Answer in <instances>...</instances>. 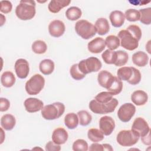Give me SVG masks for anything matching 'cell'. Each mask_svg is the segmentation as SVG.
I'll return each instance as SVG.
<instances>
[{"instance_id": "obj_11", "label": "cell", "mask_w": 151, "mask_h": 151, "mask_svg": "<svg viewBox=\"0 0 151 151\" xmlns=\"http://www.w3.org/2000/svg\"><path fill=\"white\" fill-rule=\"evenodd\" d=\"M99 127L104 135L109 136L111 134L114 129V120L110 116H105L101 117L99 120Z\"/></svg>"}, {"instance_id": "obj_6", "label": "cell", "mask_w": 151, "mask_h": 151, "mask_svg": "<svg viewBox=\"0 0 151 151\" xmlns=\"http://www.w3.org/2000/svg\"><path fill=\"white\" fill-rule=\"evenodd\" d=\"M101 67V61L94 57H90L86 60H83L78 64V67L80 71L86 75L92 72L99 71Z\"/></svg>"}, {"instance_id": "obj_40", "label": "cell", "mask_w": 151, "mask_h": 151, "mask_svg": "<svg viewBox=\"0 0 151 151\" xmlns=\"http://www.w3.org/2000/svg\"><path fill=\"white\" fill-rule=\"evenodd\" d=\"M88 147V143L83 139H77L73 144V150L74 151H87Z\"/></svg>"}, {"instance_id": "obj_15", "label": "cell", "mask_w": 151, "mask_h": 151, "mask_svg": "<svg viewBox=\"0 0 151 151\" xmlns=\"http://www.w3.org/2000/svg\"><path fill=\"white\" fill-rule=\"evenodd\" d=\"M106 47L105 41L101 37H96L88 43L87 48L91 53H100L102 52Z\"/></svg>"}, {"instance_id": "obj_37", "label": "cell", "mask_w": 151, "mask_h": 151, "mask_svg": "<svg viewBox=\"0 0 151 151\" xmlns=\"http://www.w3.org/2000/svg\"><path fill=\"white\" fill-rule=\"evenodd\" d=\"M124 16L127 20L130 22L139 21L140 17L139 11L135 9H129L126 10L124 14Z\"/></svg>"}, {"instance_id": "obj_18", "label": "cell", "mask_w": 151, "mask_h": 151, "mask_svg": "<svg viewBox=\"0 0 151 151\" xmlns=\"http://www.w3.org/2000/svg\"><path fill=\"white\" fill-rule=\"evenodd\" d=\"M109 18L111 25L116 28L122 27L125 21L124 14L122 11L117 10L112 11L109 15Z\"/></svg>"}, {"instance_id": "obj_24", "label": "cell", "mask_w": 151, "mask_h": 151, "mask_svg": "<svg viewBox=\"0 0 151 151\" xmlns=\"http://www.w3.org/2000/svg\"><path fill=\"white\" fill-rule=\"evenodd\" d=\"M54 63L50 59H44L39 64L40 71L44 75L51 74L54 70Z\"/></svg>"}, {"instance_id": "obj_27", "label": "cell", "mask_w": 151, "mask_h": 151, "mask_svg": "<svg viewBox=\"0 0 151 151\" xmlns=\"http://www.w3.org/2000/svg\"><path fill=\"white\" fill-rule=\"evenodd\" d=\"M133 67H123L117 71V77L120 80L129 81L133 74Z\"/></svg>"}, {"instance_id": "obj_5", "label": "cell", "mask_w": 151, "mask_h": 151, "mask_svg": "<svg viewBox=\"0 0 151 151\" xmlns=\"http://www.w3.org/2000/svg\"><path fill=\"white\" fill-rule=\"evenodd\" d=\"M45 85V79L39 74L32 76L28 80L25 86L27 93L29 95H36L40 93Z\"/></svg>"}, {"instance_id": "obj_45", "label": "cell", "mask_w": 151, "mask_h": 151, "mask_svg": "<svg viewBox=\"0 0 151 151\" xmlns=\"http://www.w3.org/2000/svg\"><path fill=\"white\" fill-rule=\"evenodd\" d=\"M10 106L9 101L3 97L0 98V110L1 111H5L8 110Z\"/></svg>"}, {"instance_id": "obj_26", "label": "cell", "mask_w": 151, "mask_h": 151, "mask_svg": "<svg viewBox=\"0 0 151 151\" xmlns=\"http://www.w3.org/2000/svg\"><path fill=\"white\" fill-rule=\"evenodd\" d=\"M1 82L4 87H11L15 83V77L12 72L5 71L1 75Z\"/></svg>"}, {"instance_id": "obj_3", "label": "cell", "mask_w": 151, "mask_h": 151, "mask_svg": "<svg viewBox=\"0 0 151 151\" xmlns=\"http://www.w3.org/2000/svg\"><path fill=\"white\" fill-rule=\"evenodd\" d=\"M118 103V100L115 98H113L109 102L105 104L100 103L94 99L90 102L89 108L94 113L103 114L113 112Z\"/></svg>"}, {"instance_id": "obj_12", "label": "cell", "mask_w": 151, "mask_h": 151, "mask_svg": "<svg viewBox=\"0 0 151 151\" xmlns=\"http://www.w3.org/2000/svg\"><path fill=\"white\" fill-rule=\"evenodd\" d=\"M15 71L18 78L24 79L27 77L29 71V67L28 62L24 58L18 59L15 63Z\"/></svg>"}, {"instance_id": "obj_1", "label": "cell", "mask_w": 151, "mask_h": 151, "mask_svg": "<svg viewBox=\"0 0 151 151\" xmlns=\"http://www.w3.org/2000/svg\"><path fill=\"white\" fill-rule=\"evenodd\" d=\"M35 2L32 0L21 1L15 9V14L21 20H29L35 15Z\"/></svg>"}, {"instance_id": "obj_32", "label": "cell", "mask_w": 151, "mask_h": 151, "mask_svg": "<svg viewBox=\"0 0 151 151\" xmlns=\"http://www.w3.org/2000/svg\"><path fill=\"white\" fill-rule=\"evenodd\" d=\"M79 124L83 126L88 125L92 120L91 115L86 110H80L77 113Z\"/></svg>"}, {"instance_id": "obj_25", "label": "cell", "mask_w": 151, "mask_h": 151, "mask_svg": "<svg viewBox=\"0 0 151 151\" xmlns=\"http://www.w3.org/2000/svg\"><path fill=\"white\" fill-rule=\"evenodd\" d=\"M64 123L68 129H74L79 123L78 116L74 113H68L64 117Z\"/></svg>"}, {"instance_id": "obj_36", "label": "cell", "mask_w": 151, "mask_h": 151, "mask_svg": "<svg viewBox=\"0 0 151 151\" xmlns=\"http://www.w3.org/2000/svg\"><path fill=\"white\" fill-rule=\"evenodd\" d=\"M129 59L127 53L124 51L119 50L116 51V60L114 64L116 66H123L125 65Z\"/></svg>"}, {"instance_id": "obj_23", "label": "cell", "mask_w": 151, "mask_h": 151, "mask_svg": "<svg viewBox=\"0 0 151 151\" xmlns=\"http://www.w3.org/2000/svg\"><path fill=\"white\" fill-rule=\"evenodd\" d=\"M15 118L12 114H6L1 119V125L6 130H11L15 126Z\"/></svg>"}, {"instance_id": "obj_43", "label": "cell", "mask_w": 151, "mask_h": 151, "mask_svg": "<svg viewBox=\"0 0 151 151\" xmlns=\"http://www.w3.org/2000/svg\"><path fill=\"white\" fill-rule=\"evenodd\" d=\"M12 8V5L9 1H1V11L4 14L10 12Z\"/></svg>"}, {"instance_id": "obj_20", "label": "cell", "mask_w": 151, "mask_h": 151, "mask_svg": "<svg viewBox=\"0 0 151 151\" xmlns=\"http://www.w3.org/2000/svg\"><path fill=\"white\" fill-rule=\"evenodd\" d=\"M132 61L138 67H145L148 63L149 57L145 52L139 51L133 54Z\"/></svg>"}, {"instance_id": "obj_48", "label": "cell", "mask_w": 151, "mask_h": 151, "mask_svg": "<svg viewBox=\"0 0 151 151\" xmlns=\"http://www.w3.org/2000/svg\"><path fill=\"white\" fill-rule=\"evenodd\" d=\"M103 145L104 150H108V151H113V149L112 148V147L110 145L104 143V144H103Z\"/></svg>"}, {"instance_id": "obj_9", "label": "cell", "mask_w": 151, "mask_h": 151, "mask_svg": "<svg viewBox=\"0 0 151 151\" xmlns=\"http://www.w3.org/2000/svg\"><path fill=\"white\" fill-rule=\"evenodd\" d=\"M136 112L135 106L130 103L122 105L117 111V116L123 122H128L131 120Z\"/></svg>"}, {"instance_id": "obj_38", "label": "cell", "mask_w": 151, "mask_h": 151, "mask_svg": "<svg viewBox=\"0 0 151 151\" xmlns=\"http://www.w3.org/2000/svg\"><path fill=\"white\" fill-rule=\"evenodd\" d=\"M70 73L73 78L76 80H80L86 77V74L82 73L78 67V64H73L70 70Z\"/></svg>"}, {"instance_id": "obj_35", "label": "cell", "mask_w": 151, "mask_h": 151, "mask_svg": "<svg viewBox=\"0 0 151 151\" xmlns=\"http://www.w3.org/2000/svg\"><path fill=\"white\" fill-rule=\"evenodd\" d=\"M47 45L46 43L42 40H37L32 44V50L35 54H42L46 52Z\"/></svg>"}, {"instance_id": "obj_21", "label": "cell", "mask_w": 151, "mask_h": 151, "mask_svg": "<svg viewBox=\"0 0 151 151\" xmlns=\"http://www.w3.org/2000/svg\"><path fill=\"white\" fill-rule=\"evenodd\" d=\"M96 32L99 35H104L110 30V25L107 19L105 18H100L97 19L94 25Z\"/></svg>"}, {"instance_id": "obj_22", "label": "cell", "mask_w": 151, "mask_h": 151, "mask_svg": "<svg viewBox=\"0 0 151 151\" xmlns=\"http://www.w3.org/2000/svg\"><path fill=\"white\" fill-rule=\"evenodd\" d=\"M71 1L70 0H52L50 2L48 8L52 13H57L62 8L68 6Z\"/></svg>"}, {"instance_id": "obj_19", "label": "cell", "mask_w": 151, "mask_h": 151, "mask_svg": "<svg viewBox=\"0 0 151 151\" xmlns=\"http://www.w3.org/2000/svg\"><path fill=\"white\" fill-rule=\"evenodd\" d=\"M131 100L136 105L142 106L147 101L148 96L145 91L138 90L132 93L131 95Z\"/></svg>"}, {"instance_id": "obj_46", "label": "cell", "mask_w": 151, "mask_h": 151, "mask_svg": "<svg viewBox=\"0 0 151 151\" xmlns=\"http://www.w3.org/2000/svg\"><path fill=\"white\" fill-rule=\"evenodd\" d=\"M89 150L90 151H103L104 150V148H103V144H99L97 143V142H95L93 144H91L89 147Z\"/></svg>"}, {"instance_id": "obj_7", "label": "cell", "mask_w": 151, "mask_h": 151, "mask_svg": "<svg viewBox=\"0 0 151 151\" xmlns=\"http://www.w3.org/2000/svg\"><path fill=\"white\" fill-rule=\"evenodd\" d=\"M139 137V136L132 130H123L117 134L116 140L120 145L126 147L135 145Z\"/></svg>"}, {"instance_id": "obj_29", "label": "cell", "mask_w": 151, "mask_h": 151, "mask_svg": "<svg viewBox=\"0 0 151 151\" xmlns=\"http://www.w3.org/2000/svg\"><path fill=\"white\" fill-rule=\"evenodd\" d=\"M82 14L81 10L77 6H71L65 12V16L68 20L76 21L79 19Z\"/></svg>"}, {"instance_id": "obj_14", "label": "cell", "mask_w": 151, "mask_h": 151, "mask_svg": "<svg viewBox=\"0 0 151 151\" xmlns=\"http://www.w3.org/2000/svg\"><path fill=\"white\" fill-rule=\"evenodd\" d=\"M25 110L29 113H35L41 110L43 108V102L37 98H28L24 103Z\"/></svg>"}, {"instance_id": "obj_47", "label": "cell", "mask_w": 151, "mask_h": 151, "mask_svg": "<svg viewBox=\"0 0 151 151\" xmlns=\"http://www.w3.org/2000/svg\"><path fill=\"white\" fill-rule=\"evenodd\" d=\"M141 140L143 144L145 145L150 146L151 145V140H150V132H149L145 136L141 137Z\"/></svg>"}, {"instance_id": "obj_2", "label": "cell", "mask_w": 151, "mask_h": 151, "mask_svg": "<svg viewBox=\"0 0 151 151\" xmlns=\"http://www.w3.org/2000/svg\"><path fill=\"white\" fill-rule=\"evenodd\" d=\"M65 111V106L60 102L46 105L41 109V114L45 120H52L61 117Z\"/></svg>"}, {"instance_id": "obj_44", "label": "cell", "mask_w": 151, "mask_h": 151, "mask_svg": "<svg viewBox=\"0 0 151 151\" xmlns=\"http://www.w3.org/2000/svg\"><path fill=\"white\" fill-rule=\"evenodd\" d=\"M45 149L47 151H59L61 150V147L60 145H57L54 142L50 141L46 144Z\"/></svg>"}, {"instance_id": "obj_33", "label": "cell", "mask_w": 151, "mask_h": 151, "mask_svg": "<svg viewBox=\"0 0 151 151\" xmlns=\"http://www.w3.org/2000/svg\"><path fill=\"white\" fill-rule=\"evenodd\" d=\"M140 13V21L145 25H150L151 23V8L140 9L139 11Z\"/></svg>"}, {"instance_id": "obj_4", "label": "cell", "mask_w": 151, "mask_h": 151, "mask_svg": "<svg viewBox=\"0 0 151 151\" xmlns=\"http://www.w3.org/2000/svg\"><path fill=\"white\" fill-rule=\"evenodd\" d=\"M76 33L82 38L88 40L96 35V29L94 25L87 20L81 19L75 24Z\"/></svg>"}, {"instance_id": "obj_31", "label": "cell", "mask_w": 151, "mask_h": 151, "mask_svg": "<svg viewBox=\"0 0 151 151\" xmlns=\"http://www.w3.org/2000/svg\"><path fill=\"white\" fill-rule=\"evenodd\" d=\"M105 44L110 50H114L120 46V40L118 37L110 35L106 38Z\"/></svg>"}, {"instance_id": "obj_16", "label": "cell", "mask_w": 151, "mask_h": 151, "mask_svg": "<svg viewBox=\"0 0 151 151\" xmlns=\"http://www.w3.org/2000/svg\"><path fill=\"white\" fill-rule=\"evenodd\" d=\"M114 77L115 76H113L111 73L106 70L101 71L98 74V83L100 86L107 89L113 81Z\"/></svg>"}, {"instance_id": "obj_39", "label": "cell", "mask_w": 151, "mask_h": 151, "mask_svg": "<svg viewBox=\"0 0 151 151\" xmlns=\"http://www.w3.org/2000/svg\"><path fill=\"white\" fill-rule=\"evenodd\" d=\"M112 99L113 95L109 91L101 92L95 97V100L102 104H105L109 102Z\"/></svg>"}, {"instance_id": "obj_41", "label": "cell", "mask_w": 151, "mask_h": 151, "mask_svg": "<svg viewBox=\"0 0 151 151\" xmlns=\"http://www.w3.org/2000/svg\"><path fill=\"white\" fill-rule=\"evenodd\" d=\"M137 41L142 37V31L140 27L136 25H130L126 29Z\"/></svg>"}, {"instance_id": "obj_8", "label": "cell", "mask_w": 151, "mask_h": 151, "mask_svg": "<svg viewBox=\"0 0 151 151\" xmlns=\"http://www.w3.org/2000/svg\"><path fill=\"white\" fill-rule=\"evenodd\" d=\"M117 37L120 40V45L127 50L133 51L139 46V41L126 29L120 31Z\"/></svg>"}, {"instance_id": "obj_10", "label": "cell", "mask_w": 151, "mask_h": 151, "mask_svg": "<svg viewBox=\"0 0 151 151\" xmlns=\"http://www.w3.org/2000/svg\"><path fill=\"white\" fill-rule=\"evenodd\" d=\"M132 130L136 132L139 137H143L150 132V129L147 122L142 117H137L134 120Z\"/></svg>"}, {"instance_id": "obj_42", "label": "cell", "mask_w": 151, "mask_h": 151, "mask_svg": "<svg viewBox=\"0 0 151 151\" xmlns=\"http://www.w3.org/2000/svg\"><path fill=\"white\" fill-rule=\"evenodd\" d=\"M132 68L133 74L131 78L129 81H127V82L132 85H136L139 84L141 80V73L138 69L133 67Z\"/></svg>"}, {"instance_id": "obj_34", "label": "cell", "mask_w": 151, "mask_h": 151, "mask_svg": "<svg viewBox=\"0 0 151 151\" xmlns=\"http://www.w3.org/2000/svg\"><path fill=\"white\" fill-rule=\"evenodd\" d=\"M101 57L106 64H114L116 60V51L106 50L102 53Z\"/></svg>"}, {"instance_id": "obj_28", "label": "cell", "mask_w": 151, "mask_h": 151, "mask_svg": "<svg viewBox=\"0 0 151 151\" xmlns=\"http://www.w3.org/2000/svg\"><path fill=\"white\" fill-rule=\"evenodd\" d=\"M122 88L123 83L122 81L117 77H114L113 81L107 90L113 96H116L122 91Z\"/></svg>"}, {"instance_id": "obj_17", "label": "cell", "mask_w": 151, "mask_h": 151, "mask_svg": "<svg viewBox=\"0 0 151 151\" xmlns=\"http://www.w3.org/2000/svg\"><path fill=\"white\" fill-rule=\"evenodd\" d=\"M68 137L67 132L62 127L55 129L52 134V140L57 145L64 144Z\"/></svg>"}, {"instance_id": "obj_30", "label": "cell", "mask_w": 151, "mask_h": 151, "mask_svg": "<svg viewBox=\"0 0 151 151\" xmlns=\"http://www.w3.org/2000/svg\"><path fill=\"white\" fill-rule=\"evenodd\" d=\"M87 136L88 138L94 143L100 142L104 139V134L101 130L95 128H92L88 130Z\"/></svg>"}, {"instance_id": "obj_13", "label": "cell", "mask_w": 151, "mask_h": 151, "mask_svg": "<svg viewBox=\"0 0 151 151\" xmlns=\"http://www.w3.org/2000/svg\"><path fill=\"white\" fill-rule=\"evenodd\" d=\"M65 27L64 22L58 19L52 21L48 25V31L50 34L54 37H60L65 32Z\"/></svg>"}]
</instances>
